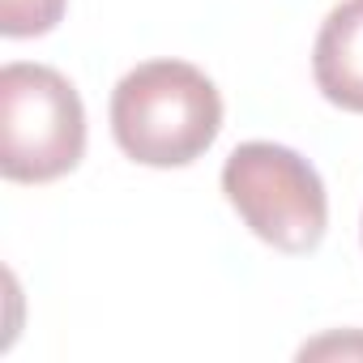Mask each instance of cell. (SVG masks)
<instances>
[{"label":"cell","mask_w":363,"mask_h":363,"mask_svg":"<svg viewBox=\"0 0 363 363\" xmlns=\"http://www.w3.org/2000/svg\"><path fill=\"white\" fill-rule=\"evenodd\" d=\"M223 128L214 82L184 60L137 65L111 94V133L145 167H184L201 158Z\"/></svg>","instance_id":"6da1fadb"},{"label":"cell","mask_w":363,"mask_h":363,"mask_svg":"<svg viewBox=\"0 0 363 363\" xmlns=\"http://www.w3.org/2000/svg\"><path fill=\"white\" fill-rule=\"evenodd\" d=\"M0 171L18 184L69 175L86 150V111L69 77L48 65L0 69Z\"/></svg>","instance_id":"7a4b0ae2"},{"label":"cell","mask_w":363,"mask_h":363,"mask_svg":"<svg viewBox=\"0 0 363 363\" xmlns=\"http://www.w3.org/2000/svg\"><path fill=\"white\" fill-rule=\"evenodd\" d=\"M223 193L244 218V227L278 252H312L325 240V184L316 167L286 145H235L223 167Z\"/></svg>","instance_id":"3957f363"},{"label":"cell","mask_w":363,"mask_h":363,"mask_svg":"<svg viewBox=\"0 0 363 363\" xmlns=\"http://www.w3.org/2000/svg\"><path fill=\"white\" fill-rule=\"evenodd\" d=\"M312 73L333 107L363 116V0H342L325 18L312 48Z\"/></svg>","instance_id":"277c9868"},{"label":"cell","mask_w":363,"mask_h":363,"mask_svg":"<svg viewBox=\"0 0 363 363\" xmlns=\"http://www.w3.org/2000/svg\"><path fill=\"white\" fill-rule=\"evenodd\" d=\"M65 18V0H0V35L35 39Z\"/></svg>","instance_id":"5b68a950"}]
</instances>
